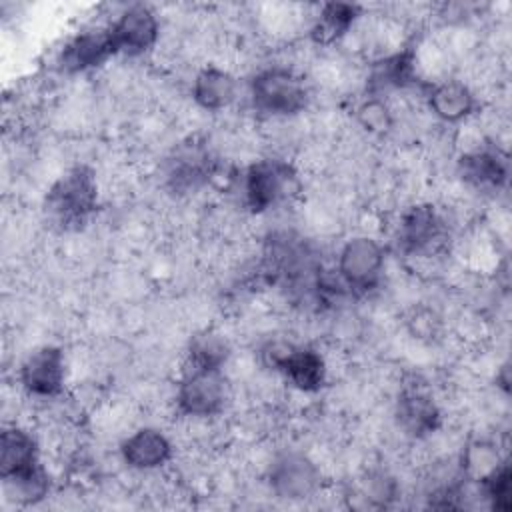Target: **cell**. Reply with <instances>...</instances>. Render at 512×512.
<instances>
[{"label":"cell","instance_id":"cell-15","mask_svg":"<svg viewBox=\"0 0 512 512\" xmlns=\"http://www.w3.org/2000/svg\"><path fill=\"white\" fill-rule=\"evenodd\" d=\"M418 82L416 68V52L412 46H404V50L380 56L370 64L366 76V96L384 98L392 90H404Z\"/></svg>","mask_w":512,"mask_h":512},{"label":"cell","instance_id":"cell-24","mask_svg":"<svg viewBox=\"0 0 512 512\" xmlns=\"http://www.w3.org/2000/svg\"><path fill=\"white\" fill-rule=\"evenodd\" d=\"M4 488L10 496V500H14L20 506H32L42 502L48 492H50V476L46 472V468H38L26 476L14 478V480H6Z\"/></svg>","mask_w":512,"mask_h":512},{"label":"cell","instance_id":"cell-14","mask_svg":"<svg viewBox=\"0 0 512 512\" xmlns=\"http://www.w3.org/2000/svg\"><path fill=\"white\" fill-rule=\"evenodd\" d=\"M122 462L136 472H154L166 466L174 456L172 440L154 426L136 428L120 442Z\"/></svg>","mask_w":512,"mask_h":512},{"label":"cell","instance_id":"cell-20","mask_svg":"<svg viewBox=\"0 0 512 512\" xmlns=\"http://www.w3.org/2000/svg\"><path fill=\"white\" fill-rule=\"evenodd\" d=\"M362 10L358 4L326 2L318 8L310 26V40L318 46H332L340 42L358 22Z\"/></svg>","mask_w":512,"mask_h":512},{"label":"cell","instance_id":"cell-23","mask_svg":"<svg viewBox=\"0 0 512 512\" xmlns=\"http://www.w3.org/2000/svg\"><path fill=\"white\" fill-rule=\"evenodd\" d=\"M356 122L362 130L372 136H386L394 128V114L386 98L364 96V100L354 110Z\"/></svg>","mask_w":512,"mask_h":512},{"label":"cell","instance_id":"cell-6","mask_svg":"<svg viewBox=\"0 0 512 512\" xmlns=\"http://www.w3.org/2000/svg\"><path fill=\"white\" fill-rule=\"evenodd\" d=\"M266 482L274 496L282 500H306L322 488L320 466L300 450L276 452L266 468Z\"/></svg>","mask_w":512,"mask_h":512},{"label":"cell","instance_id":"cell-26","mask_svg":"<svg viewBox=\"0 0 512 512\" xmlns=\"http://www.w3.org/2000/svg\"><path fill=\"white\" fill-rule=\"evenodd\" d=\"M396 480L386 472H370L360 484V498L370 506H388L396 498Z\"/></svg>","mask_w":512,"mask_h":512},{"label":"cell","instance_id":"cell-25","mask_svg":"<svg viewBox=\"0 0 512 512\" xmlns=\"http://www.w3.org/2000/svg\"><path fill=\"white\" fill-rule=\"evenodd\" d=\"M502 460V456L498 454V450L494 448V444L478 440L468 444V448L462 454V472L470 478V480H478L484 474H488L498 462Z\"/></svg>","mask_w":512,"mask_h":512},{"label":"cell","instance_id":"cell-21","mask_svg":"<svg viewBox=\"0 0 512 512\" xmlns=\"http://www.w3.org/2000/svg\"><path fill=\"white\" fill-rule=\"evenodd\" d=\"M232 356L230 340L214 328L194 332L186 346V368L224 372Z\"/></svg>","mask_w":512,"mask_h":512},{"label":"cell","instance_id":"cell-22","mask_svg":"<svg viewBox=\"0 0 512 512\" xmlns=\"http://www.w3.org/2000/svg\"><path fill=\"white\" fill-rule=\"evenodd\" d=\"M480 496L492 510H510L512 492V470L508 458H502L488 474L476 480Z\"/></svg>","mask_w":512,"mask_h":512},{"label":"cell","instance_id":"cell-7","mask_svg":"<svg viewBox=\"0 0 512 512\" xmlns=\"http://www.w3.org/2000/svg\"><path fill=\"white\" fill-rule=\"evenodd\" d=\"M66 378V354L60 346L54 344L38 346L18 366V384L30 398L54 400L62 396Z\"/></svg>","mask_w":512,"mask_h":512},{"label":"cell","instance_id":"cell-4","mask_svg":"<svg viewBox=\"0 0 512 512\" xmlns=\"http://www.w3.org/2000/svg\"><path fill=\"white\" fill-rule=\"evenodd\" d=\"M386 266L384 246L368 236L356 234L348 238L336 256V274L352 296H366L378 288Z\"/></svg>","mask_w":512,"mask_h":512},{"label":"cell","instance_id":"cell-8","mask_svg":"<svg viewBox=\"0 0 512 512\" xmlns=\"http://www.w3.org/2000/svg\"><path fill=\"white\" fill-rule=\"evenodd\" d=\"M106 30L114 56L138 58L158 44L160 20L148 4H130L106 26Z\"/></svg>","mask_w":512,"mask_h":512},{"label":"cell","instance_id":"cell-1","mask_svg":"<svg viewBox=\"0 0 512 512\" xmlns=\"http://www.w3.org/2000/svg\"><path fill=\"white\" fill-rule=\"evenodd\" d=\"M248 98L254 112L268 118H292L306 110L310 88L300 72L272 64L260 68L248 82Z\"/></svg>","mask_w":512,"mask_h":512},{"label":"cell","instance_id":"cell-27","mask_svg":"<svg viewBox=\"0 0 512 512\" xmlns=\"http://www.w3.org/2000/svg\"><path fill=\"white\" fill-rule=\"evenodd\" d=\"M294 344L296 342H290L286 338H270L258 348V362L262 364V368L278 374Z\"/></svg>","mask_w":512,"mask_h":512},{"label":"cell","instance_id":"cell-2","mask_svg":"<svg viewBox=\"0 0 512 512\" xmlns=\"http://www.w3.org/2000/svg\"><path fill=\"white\" fill-rule=\"evenodd\" d=\"M44 206L56 224L80 228L98 208L96 172L86 164L68 168L48 188Z\"/></svg>","mask_w":512,"mask_h":512},{"label":"cell","instance_id":"cell-12","mask_svg":"<svg viewBox=\"0 0 512 512\" xmlns=\"http://www.w3.org/2000/svg\"><path fill=\"white\" fill-rule=\"evenodd\" d=\"M458 176L476 190H500L508 184L510 162L494 144H478L460 154Z\"/></svg>","mask_w":512,"mask_h":512},{"label":"cell","instance_id":"cell-18","mask_svg":"<svg viewBox=\"0 0 512 512\" xmlns=\"http://www.w3.org/2000/svg\"><path fill=\"white\" fill-rule=\"evenodd\" d=\"M190 94L198 108L206 112H220L234 104L238 96V80L230 70L206 64L194 74Z\"/></svg>","mask_w":512,"mask_h":512},{"label":"cell","instance_id":"cell-16","mask_svg":"<svg viewBox=\"0 0 512 512\" xmlns=\"http://www.w3.org/2000/svg\"><path fill=\"white\" fill-rule=\"evenodd\" d=\"M426 104L438 120L460 124L476 114L478 96L466 82L446 78L426 84Z\"/></svg>","mask_w":512,"mask_h":512},{"label":"cell","instance_id":"cell-13","mask_svg":"<svg viewBox=\"0 0 512 512\" xmlns=\"http://www.w3.org/2000/svg\"><path fill=\"white\" fill-rule=\"evenodd\" d=\"M114 56L106 28L76 32L64 42L58 54V68L64 74H84L100 68Z\"/></svg>","mask_w":512,"mask_h":512},{"label":"cell","instance_id":"cell-5","mask_svg":"<svg viewBox=\"0 0 512 512\" xmlns=\"http://www.w3.org/2000/svg\"><path fill=\"white\" fill-rule=\"evenodd\" d=\"M230 398L228 380L218 370L184 368L176 384V412L192 420H210L224 412Z\"/></svg>","mask_w":512,"mask_h":512},{"label":"cell","instance_id":"cell-11","mask_svg":"<svg viewBox=\"0 0 512 512\" xmlns=\"http://www.w3.org/2000/svg\"><path fill=\"white\" fill-rule=\"evenodd\" d=\"M394 416L406 436L428 438L442 426V410L422 384H404L396 398Z\"/></svg>","mask_w":512,"mask_h":512},{"label":"cell","instance_id":"cell-17","mask_svg":"<svg viewBox=\"0 0 512 512\" xmlns=\"http://www.w3.org/2000/svg\"><path fill=\"white\" fill-rule=\"evenodd\" d=\"M42 468L38 438L24 426H6L0 434V478L2 482L26 476Z\"/></svg>","mask_w":512,"mask_h":512},{"label":"cell","instance_id":"cell-3","mask_svg":"<svg viewBox=\"0 0 512 512\" xmlns=\"http://www.w3.org/2000/svg\"><path fill=\"white\" fill-rule=\"evenodd\" d=\"M298 192V174L288 160L260 158L242 174V200L252 214H264Z\"/></svg>","mask_w":512,"mask_h":512},{"label":"cell","instance_id":"cell-9","mask_svg":"<svg viewBox=\"0 0 512 512\" xmlns=\"http://www.w3.org/2000/svg\"><path fill=\"white\" fill-rule=\"evenodd\" d=\"M446 232L448 224L438 208L430 202H416L398 218V250H402L406 256H426L442 248Z\"/></svg>","mask_w":512,"mask_h":512},{"label":"cell","instance_id":"cell-10","mask_svg":"<svg viewBox=\"0 0 512 512\" xmlns=\"http://www.w3.org/2000/svg\"><path fill=\"white\" fill-rule=\"evenodd\" d=\"M216 172V158L204 142L188 140L174 148L166 162V186L174 194H188L212 180Z\"/></svg>","mask_w":512,"mask_h":512},{"label":"cell","instance_id":"cell-19","mask_svg":"<svg viewBox=\"0 0 512 512\" xmlns=\"http://www.w3.org/2000/svg\"><path fill=\"white\" fill-rule=\"evenodd\" d=\"M294 390L302 394H316L328 380L326 358L312 346L294 344L286 362L278 372Z\"/></svg>","mask_w":512,"mask_h":512},{"label":"cell","instance_id":"cell-28","mask_svg":"<svg viewBox=\"0 0 512 512\" xmlns=\"http://www.w3.org/2000/svg\"><path fill=\"white\" fill-rule=\"evenodd\" d=\"M438 328V318L430 310H418L410 318V330L418 338H434Z\"/></svg>","mask_w":512,"mask_h":512}]
</instances>
